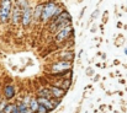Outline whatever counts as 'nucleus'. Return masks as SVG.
Returning <instances> with one entry per match:
<instances>
[{"label": "nucleus", "instance_id": "1", "mask_svg": "<svg viewBox=\"0 0 127 113\" xmlns=\"http://www.w3.org/2000/svg\"><path fill=\"white\" fill-rule=\"evenodd\" d=\"M64 10L62 6H59L57 2L54 1H47L43 4V10H42V15H41V21L46 22L56 16H58L59 14H62Z\"/></svg>", "mask_w": 127, "mask_h": 113}, {"label": "nucleus", "instance_id": "2", "mask_svg": "<svg viewBox=\"0 0 127 113\" xmlns=\"http://www.w3.org/2000/svg\"><path fill=\"white\" fill-rule=\"evenodd\" d=\"M69 70H72V62L58 60L51 65V74H53L54 76L58 75V74H63V73L69 71Z\"/></svg>", "mask_w": 127, "mask_h": 113}, {"label": "nucleus", "instance_id": "3", "mask_svg": "<svg viewBox=\"0 0 127 113\" xmlns=\"http://www.w3.org/2000/svg\"><path fill=\"white\" fill-rule=\"evenodd\" d=\"M51 20H52V21H51V23H49V26H48V30H49L51 33H54L57 26H59L61 23L67 22V21H69V20H72V19H70V16H69V14H68L67 11H63L62 14H59L58 16H56V17H53V19H51Z\"/></svg>", "mask_w": 127, "mask_h": 113}, {"label": "nucleus", "instance_id": "4", "mask_svg": "<svg viewBox=\"0 0 127 113\" xmlns=\"http://www.w3.org/2000/svg\"><path fill=\"white\" fill-rule=\"evenodd\" d=\"M11 1L9 0H4L0 2V22L1 23H6L10 20L11 16Z\"/></svg>", "mask_w": 127, "mask_h": 113}, {"label": "nucleus", "instance_id": "5", "mask_svg": "<svg viewBox=\"0 0 127 113\" xmlns=\"http://www.w3.org/2000/svg\"><path fill=\"white\" fill-rule=\"evenodd\" d=\"M31 22H32V10L27 5L21 11V23H22L24 27H29Z\"/></svg>", "mask_w": 127, "mask_h": 113}, {"label": "nucleus", "instance_id": "6", "mask_svg": "<svg viewBox=\"0 0 127 113\" xmlns=\"http://www.w3.org/2000/svg\"><path fill=\"white\" fill-rule=\"evenodd\" d=\"M72 33H73V27H72V25H70V26H67L65 28H63L62 31H59L58 33H56V42H57V43H62V42L67 41L68 38L72 36Z\"/></svg>", "mask_w": 127, "mask_h": 113}, {"label": "nucleus", "instance_id": "7", "mask_svg": "<svg viewBox=\"0 0 127 113\" xmlns=\"http://www.w3.org/2000/svg\"><path fill=\"white\" fill-rule=\"evenodd\" d=\"M21 11H22V9H20L16 4L11 9V16H10V19H11V22H12L14 26H17L20 23V21H21Z\"/></svg>", "mask_w": 127, "mask_h": 113}, {"label": "nucleus", "instance_id": "8", "mask_svg": "<svg viewBox=\"0 0 127 113\" xmlns=\"http://www.w3.org/2000/svg\"><path fill=\"white\" fill-rule=\"evenodd\" d=\"M70 84H72V81H70V80H68V79H62V80H56V81L53 82V85H52V86H54V87H58V89H62V90L67 91V90L70 87Z\"/></svg>", "mask_w": 127, "mask_h": 113}, {"label": "nucleus", "instance_id": "9", "mask_svg": "<svg viewBox=\"0 0 127 113\" xmlns=\"http://www.w3.org/2000/svg\"><path fill=\"white\" fill-rule=\"evenodd\" d=\"M48 90H49L52 97H53V98H57V100H61V98L64 97V95H65V91H64V90L58 89V87H54V86H49Z\"/></svg>", "mask_w": 127, "mask_h": 113}, {"label": "nucleus", "instance_id": "10", "mask_svg": "<svg viewBox=\"0 0 127 113\" xmlns=\"http://www.w3.org/2000/svg\"><path fill=\"white\" fill-rule=\"evenodd\" d=\"M15 86L14 85H5L4 87V97L5 100H11L15 97Z\"/></svg>", "mask_w": 127, "mask_h": 113}, {"label": "nucleus", "instance_id": "11", "mask_svg": "<svg viewBox=\"0 0 127 113\" xmlns=\"http://www.w3.org/2000/svg\"><path fill=\"white\" fill-rule=\"evenodd\" d=\"M37 102H38V105H41L43 106L48 112H51V111H53L54 110V106L52 105V102H51V100H48V98H43V97H37Z\"/></svg>", "mask_w": 127, "mask_h": 113}, {"label": "nucleus", "instance_id": "12", "mask_svg": "<svg viewBox=\"0 0 127 113\" xmlns=\"http://www.w3.org/2000/svg\"><path fill=\"white\" fill-rule=\"evenodd\" d=\"M44 4V2H43ZM43 4H37L35 7V11L32 14V20L33 21H40L41 20V15H42V10H43Z\"/></svg>", "mask_w": 127, "mask_h": 113}, {"label": "nucleus", "instance_id": "13", "mask_svg": "<svg viewBox=\"0 0 127 113\" xmlns=\"http://www.w3.org/2000/svg\"><path fill=\"white\" fill-rule=\"evenodd\" d=\"M29 110L31 111L32 113H36L37 112V110H38V107H40V105H38V102H37V98H33V97H31V100H30V102H29Z\"/></svg>", "mask_w": 127, "mask_h": 113}, {"label": "nucleus", "instance_id": "14", "mask_svg": "<svg viewBox=\"0 0 127 113\" xmlns=\"http://www.w3.org/2000/svg\"><path fill=\"white\" fill-rule=\"evenodd\" d=\"M74 58V54L72 52H63L59 54V60H64V62H72Z\"/></svg>", "mask_w": 127, "mask_h": 113}, {"label": "nucleus", "instance_id": "15", "mask_svg": "<svg viewBox=\"0 0 127 113\" xmlns=\"http://www.w3.org/2000/svg\"><path fill=\"white\" fill-rule=\"evenodd\" d=\"M37 97H43V98H48L49 100V98H52V95H51L48 87H43L37 92Z\"/></svg>", "mask_w": 127, "mask_h": 113}, {"label": "nucleus", "instance_id": "16", "mask_svg": "<svg viewBox=\"0 0 127 113\" xmlns=\"http://www.w3.org/2000/svg\"><path fill=\"white\" fill-rule=\"evenodd\" d=\"M16 105L15 103H7V106H6V108L4 110V113H11L14 110H16Z\"/></svg>", "mask_w": 127, "mask_h": 113}, {"label": "nucleus", "instance_id": "17", "mask_svg": "<svg viewBox=\"0 0 127 113\" xmlns=\"http://www.w3.org/2000/svg\"><path fill=\"white\" fill-rule=\"evenodd\" d=\"M6 106H7L6 100H1L0 101V112H4V110L6 108Z\"/></svg>", "mask_w": 127, "mask_h": 113}, {"label": "nucleus", "instance_id": "18", "mask_svg": "<svg viewBox=\"0 0 127 113\" xmlns=\"http://www.w3.org/2000/svg\"><path fill=\"white\" fill-rule=\"evenodd\" d=\"M36 113H48V111H47V110H46L43 106H41V105H40V107H38V110H37V112H36Z\"/></svg>", "mask_w": 127, "mask_h": 113}, {"label": "nucleus", "instance_id": "19", "mask_svg": "<svg viewBox=\"0 0 127 113\" xmlns=\"http://www.w3.org/2000/svg\"><path fill=\"white\" fill-rule=\"evenodd\" d=\"M21 113H32V112H31V111H30L29 108H26V110H25L24 112H21Z\"/></svg>", "mask_w": 127, "mask_h": 113}, {"label": "nucleus", "instance_id": "20", "mask_svg": "<svg viewBox=\"0 0 127 113\" xmlns=\"http://www.w3.org/2000/svg\"><path fill=\"white\" fill-rule=\"evenodd\" d=\"M11 113H20V112H19V110H17V107H16V110H14Z\"/></svg>", "mask_w": 127, "mask_h": 113}, {"label": "nucleus", "instance_id": "21", "mask_svg": "<svg viewBox=\"0 0 127 113\" xmlns=\"http://www.w3.org/2000/svg\"><path fill=\"white\" fill-rule=\"evenodd\" d=\"M125 53H126V54H127V49H125Z\"/></svg>", "mask_w": 127, "mask_h": 113}, {"label": "nucleus", "instance_id": "22", "mask_svg": "<svg viewBox=\"0 0 127 113\" xmlns=\"http://www.w3.org/2000/svg\"><path fill=\"white\" fill-rule=\"evenodd\" d=\"M0 113H4V112H0Z\"/></svg>", "mask_w": 127, "mask_h": 113}]
</instances>
